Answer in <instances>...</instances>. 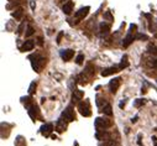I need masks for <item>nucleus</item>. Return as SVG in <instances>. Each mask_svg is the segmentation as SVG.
<instances>
[{"label": "nucleus", "mask_w": 157, "mask_h": 146, "mask_svg": "<svg viewBox=\"0 0 157 146\" xmlns=\"http://www.w3.org/2000/svg\"><path fill=\"white\" fill-rule=\"evenodd\" d=\"M30 59H31V63H32V68L36 71V72H40L41 71V67H42V64L45 63V58L41 57V56H37V55H32L30 56Z\"/></svg>", "instance_id": "obj_1"}, {"label": "nucleus", "mask_w": 157, "mask_h": 146, "mask_svg": "<svg viewBox=\"0 0 157 146\" xmlns=\"http://www.w3.org/2000/svg\"><path fill=\"white\" fill-rule=\"evenodd\" d=\"M110 125H111V123H110V120H108V119H103V118H97L95 119V127L98 130L108 129Z\"/></svg>", "instance_id": "obj_2"}, {"label": "nucleus", "mask_w": 157, "mask_h": 146, "mask_svg": "<svg viewBox=\"0 0 157 146\" xmlns=\"http://www.w3.org/2000/svg\"><path fill=\"white\" fill-rule=\"evenodd\" d=\"M62 116L67 121H73L75 119V114H74V110H73V108H72V107L66 108V109H64V111L62 113Z\"/></svg>", "instance_id": "obj_3"}, {"label": "nucleus", "mask_w": 157, "mask_h": 146, "mask_svg": "<svg viewBox=\"0 0 157 146\" xmlns=\"http://www.w3.org/2000/svg\"><path fill=\"white\" fill-rule=\"evenodd\" d=\"M78 110H79V113H81L83 116H90V115H92L90 109H89L88 105L84 104V103H79V104H78Z\"/></svg>", "instance_id": "obj_4"}, {"label": "nucleus", "mask_w": 157, "mask_h": 146, "mask_svg": "<svg viewBox=\"0 0 157 146\" xmlns=\"http://www.w3.org/2000/svg\"><path fill=\"white\" fill-rule=\"evenodd\" d=\"M119 71H120L119 66H118V67H116V66H114V67H109V68H105V70L101 71V76L108 77V76H110V74H114V73L119 72Z\"/></svg>", "instance_id": "obj_5"}, {"label": "nucleus", "mask_w": 157, "mask_h": 146, "mask_svg": "<svg viewBox=\"0 0 157 146\" xmlns=\"http://www.w3.org/2000/svg\"><path fill=\"white\" fill-rule=\"evenodd\" d=\"M119 85H120V78H114V79H111L110 83H109V89H110V92H111V93H115L116 89L119 88Z\"/></svg>", "instance_id": "obj_6"}, {"label": "nucleus", "mask_w": 157, "mask_h": 146, "mask_svg": "<svg viewBox=\"0 0 157 146\" xmlns=\"http://www.w3.org/2000/svg\"><path fill=\"white\" fill-rule=\"evenodd\" d=\"M89 10H90L89 6H84V7H82V9H79V10L75 13V18H77V19H83L84 16L88 15Z\"/></svg>", "instance_id": "obj_7"}, {"label": "nucleus", "mask_w": 157, "mask_h": 146, "mask_svg": "<svg viewBox=\"0 0 157 146\" xmlns=\"http://www.w3.org/2000/svg\"><path fill=\"white\" fill-rule=\"evenodd\" d=\"M52 130H53V125H52V124H45V125H42V127H41V134L45 135V136H48V135L52 133Z\"/></svg>", "instance_id": "obj_8"}, {"label": "nucleus", "mask_w": 157, "mask_h": 146, "mask_svg": "<svg viewBox=\"0 0 157 146\" xmlns=\"http://www.w3.org/2000/svg\"><path fill=\"white\" fill-rule=\"evenodd\" d=\"M66 127H67V120H64V119H59V120L57 121L56 130L58 131V133H62Z\"/></svg>", "instance_id": "obj_9"}, {"label": "nucleus", "mask_w": 157, "mask_h": 146, "mask_svg": "<svg viewBox=\"0 0 157 146\" xmlns=\"http://www.w3.org/2000/svg\"><path fill=\"white\" fill-rule=\"evenodd\" d=\"M33 45H35V42H33L32 40H27V41H25V44L21 46V51L22 52L31 51L32 48H33Z\"/></svg>", "instance_id": "obj_10"}, {"label": "nucleus", "mask_w": 157, "mask_h": 146, "mask_svg": "<svg viewBox=\"0 0 157 146\" xmlns=\"http://www.w3.org/2000/svg\"><path fill=\"white\" fill-rule=\"evenodd\" d=\"M61 56H62V58L64 61H69L71 58L74 56V51H73V50H64V51L61 53Z\"/></svg>", "instance_id": "obj_11"}, {"label": "nucleus", "mask_w": 157, "mask_h": 146, "mask_svg": "<svg viewBox=\"0 0 157 146\" xmlns=\"http://www.w3.org/2000/svg\"><path fill=\"white\" fill-rule=\"evenodd\" d=\"M27 110H29V115L31 116L33 120H35V119L37 118V115H38V109H37V107H36V105H31V107L27 109Z\"/></svg>", "instance_id": "obj_12"}, {"label": "nucleus", "mask_w": 157, "mask_h": 146, "mask_svg": "<svg viewBox=\"0 0 157 146\" xmlns=\"http://www.w3.org/2000/svg\"><path fill=\"white\" fill-rule=\"evenodd\" d=\"M62 10H63V13L64 14L69 15V14L72 13V10H73V3H72V1H67V3L63 5Z\"/></svg>", "instance_id": "obj_13"}, {"label": "nucleus", "mask_w": 157, "mask_h": 146, "mask_svg": "<svg viewBox=\"0 0 157 146\" xmlns=\"http://www.w3.org/2000/svg\"><path fill=\"white\" fill-rule=\"evenodd\" d=\"M132 41H134V36H132L131 33H127L126 37L124 38V41H123V46H124V47H127V46L131 45Z\"/></svg>", "instance_id": "obj_14"}, {"label": "nucleus", "mask_w": 157, "mask_h": 146, "mask_svg": "<svg viewBox=\"0 0 157 146\" xmlns=\"http://www.w3.org/2000/svg\"><path fill=\"white\" fill-rule=\"evenodd\" d=\"M13 16L15 18L16 20H21L22 19V16H24V10L20 7V9H18V10H15L13 13Z\"/></svg>", "instance_id": "obj_15"}, {"label": "nucleus", "mask_w": 157, "mask_h": 146, "mask_svg": "<svg viewBox=\"0 0 157 146\" xmlns=\"http://www.w3.org/2000/svg\"><path fill=\"white\" fill-rule=\"evenodd\" d=\"M109 136H110V135H109L108 133H104V130H103V133H100V131L98 130L97 134H95V138L99 139V140H108L107 138H109Z\"/></svg>", "instance_id": "obj_16"}, {"label": "nucleus", "mask_w": 157, "mask_h": 146, "mask_svg": "<svg viewBox=\"0 0 157 146\" xmlns=\"http://www.w3.org/2000/svg\"><path fill=\"white\" fill-rule=\"evenodd\" d=\"M83 95H84V93H83L82 90H74L73 92V100H81L83 98Z\"/></svg>", "instance_id": "obj_17"}, {"label": "nucleus", "mask_w": 157, "mask_h": 146, "mask_svg": "<svg viewBox=\"0 0 157 146\" xmlns=\"http://www.w3.org/2000/svg\"><path fill=\"white\" fill-rule=\"evenodd\" d=\"M99 30H100L101 33H108L109 30H110V25H108L105 22H101L100 26H99Z\"/></svg>", "instance_id": "obj_18"}, {"label": "nucleus", "mask_w": 157, "mask_h": 146, "mask_svg": "<svg viewBox=\"0 0 157 146\" xmlns=\"http://www.w3.org/2000/svg\"><path fill=\"white\" fill-rule=\"evenodd\" d=\"M147 51H149V53L153 55V56H156L157 55V47L153 44H150L149 46H147Z\"/></svg>", "instance_id": "obj_19"}, {"label": "nucleus", "mask_w": 157, "mask_h": 146, "mask_svg": "<svg viewBox=\"0 0 157 146\" xmlns=\"http://www.w3.org/2000/svg\"><path fill=\"white\" fill-rule=\"evenodd\" d=\"M103 111H104V114L108 115V116H111L113 115V110H111V105L110 104H105V107L103 109Z\"/></svg>", "instance_id": "obj_20"}, {"label": "nucleus", "mask_w": 157, "mask_h": 146, "mask_svg": "<svg viewBox=\"0 0 157 146\" xmlns=\"http://www.w3.org/2000/svg\"><path fill=\"white\" fill-rule=\"evenodd\" d=\"M129 66V61H127V57H123V61H121V63L119 64V68L120 70H124V68H126Z\"/></svg>", "instance_id": "obj_21"}, {"label": "nucleus", "mask_w": 157, "mask_h": 146, "mask_svg": "<svg viewBox=\"0 0 157 146\" xmlns=\"http://www.w3.org/2000/svg\"><path fill=\"white\" fill-rule=\"evenodd\" d=\"M22 103L25 104L27 108H30V107L32 105L31 104V97H24V98H22Z\"/></svg>", "instance_id": "obj_22"}, {"label": "nucleus", "mask_w": 157, "mask_h": 146, "mask_svg": "<svg viewBox=\"0 0 157 146\" xmlns=\"http://www.w3.org/2000/svg\"><path fill=\"white\" fill-rule=\"evenodd\" d=\"M83 61H84V56H83V55H78L77 58H75V63L77 64H82Z\"/></svg>", "instance_id": "obj_23"}, {"label": "nucleus", "mask_w": 157, "mask_h": 146, "mask_svg": "<svg viewBox=\"0 0 157 146\" xmlns=\"http://www.w3.org/2000/svg\"><path fill=\"white\" fill-rule=\"evenodd\" d=\"M145 104V99H136L135 100V107L136 108H140L141 105H144Z\"/></svg>", "instance_id": "obj_24"}, {"label": "nucleus", "mask_w": 157, "mask_h": 146, "mask_svg": "<svg viewBox=\"0 0 157 146\" xmlns=\"http://www.w3.org/2000/svg\"><path fill=\"white\" fill-rule=\"evenodd\" d=\"M135 38H136V40H140V41H145V40H147V36L144 35V33H137Z\"/></svg>", "instance_id": "obj_25"}, {"label": "nucleus", "mask_w": 157, "mask_h": 146, "mask_svg": "<svg viewBox=\"0 0 157 146\" xmlns=\"http://www.w3.org/2000/svg\"><path fill=\"white\" fill-rule=\"evenodd\" d=\"M33 32H35V30H33V27H31V26H29V27H27V31H26V36H27V37H30L31 35H33Z\"/></svg>", "instance_id": "obj_26"}, {"label": "nucleus", "mask_w": 157, "mask_h": 146, "mask_svg": "<svg viewBox=\"0 0 157 146\" xmlns=\"http://www.w3.org/2000/svg\"><path fill=\"white\" fill-rule=\"evenodd\" d=\"M35 88H36V83L31 82V84H30V88H29V93H30V94H32V93L35 92Z\"/></svg>", "instance_id": "obj_27"}, {"label": "nucleus", "mask_w": 157, "mask_h": 146, "mask_svg": "<svg viewBox=\"0 0 157 146\" xmlns=\"http://www.w3.org/2000/svg\"><path fill=\"white\" fill-rule=\"evenodd\" d=\"M104 18H105V19H108V20H114L113 15L110 14V11H107V13L104 14Z\"/></svg>", "instance_id": "obj_28"}, {"label": "nucleus", "mask_w": 157, "mask_h": 146, "mask_svg": "<svg viewBox=\"0 0 157 146\" xmlns=\"http://www.w3.org/2000/svg\"><path fill=\"white\" fill-rule=\"evenodd\" d=\"M150 66L151 67H153V68H157V58H155V59H152V61H151Z\"/></svg>", "instance_id": "obj_29"}, {"label": "nucleus", "mask_w": 157, "mask_h": 146, "mask_svg": "<svg viewBox=\"0 0 157 146\" xmlns=\"http://www.w3.org/2000/svg\"><path fill=\"white\" fill-rule=\"evenodd\" d=\"M62 37H63V32H59V33H58V36H57V44H59V42H61Z\"/></svg>", "instance_id": "obj_30"}, {"label": "nucleus", "mask_w": 157, "mask_h": 146, "mask_svg": "<svg viewBox=\"0 0 157 146\" xmlns=\"http://www.w3.org/2000/svg\"><path fill=\"white\" fill-rule=\"evenodd\" d=\"M97 104H98L99 107H101V105H103V100H101L100 97H98V98H97Z\"/></svg>", "instance_id": "obj_31"}, {"label": "nucleus", "mask_w": 157, "mask_h": 146, "mask_svg": "<svg viewBox=\"0 0 157 146\" xmlns=\"http://www.w3.org/2000/svg\"><path fill=\"white\" fill-rule=\"evenodd\" d=\"M24 26H25L24 24H21V25L19 26V30H18V32H22V29H24Z\"/></svg>", "instance_id": "obj_32"}, {"label": "nucleus", "mask_w": 157, "mask_h": 146, "mask_svg": "<svg viewBox=\"0 0 157 146\" xmlns=\"http://www.w3.org/2000/svg\"><path fill=\"white\" fill-rule=\"evenodd\" d=\"M35 6H36L35 1H33V0H31V9H32V10H35Z\"/></svg>", "instance_id": "obj_33"}, {"label": "nucleus", "mask_w": 157, "mask_h": 146, "mask_svg": "<svg viewBox=\"0 0 157 146\" xmlns=\"http://www.w3.org/2000/svg\"><path fill=\"white\" fill-rule=\"evenodd\" d=\"M137 119H138V116H135V118H132V119H131V123H136V121H137Z\"/></svg>", "instance_id": "obj_34"}, {"label": "nucleus", "mask_w": 157, "mask_h": 146, "mask_svg": "<svg viewBox=\"0 0 157 146\" xmlns=\"http://www.w3.org/2000/svg\"><path fill=\"white\" fill-rule=\"evenodd\" d=\"M130 29H131V30H135V29H136V25H134V24H131V26H130Z\"/></svg>", "instance_id": "obj_35"}, {"label": "nucleus", "mask_w": 157, "mask_h": 146, "mask_svg": "<svg viewBox=\"0 0 157 146\" xmlns=\"http://www.w3.org/2000/svg\"><path fill=\"white\" fill-rule=\"evenodd\" d=\"M38 44H40V45H42V38H41V37L38 38Z\"/></svg>", "instance_id": "obj_36"}, {"label": "nucleus", "mask_w": 157, "mask_h": 146, "mask_svg": "<svg viewBox=\"0 0 157 146\" xmlns=\"http://www.w3.org/2000/svg\"><path fill=\"white\" fill-rule=\"evenodd\" d=\"M155 146H157V141H155Z\"/></svg>", "instance_id": "obj_37"}]
</instances>
